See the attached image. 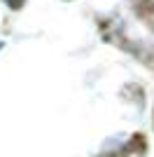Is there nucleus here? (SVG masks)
Listing matches in <instances>:
<instances>
[{
  "mask_svg": "<svg viewBox=\"0 0 154 157\" xmlns=\"http://www.w3.org/2000/svg\"><path fill=\"white\" fill-rule=\"evenodd\" d=\"M133 7L140 14V19L149 28H154V0H133Z\"/></svg>",
  "mask_w": 154,
  "mask_h": 157,
  "instance_id": "obj_1",
  "label": "nucleus"
}]
</instances>
